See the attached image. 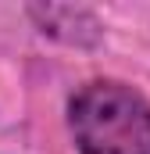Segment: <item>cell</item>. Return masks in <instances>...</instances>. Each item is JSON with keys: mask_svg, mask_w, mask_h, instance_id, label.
<instances>
[{"mask_svg": "<svg viewBox=\"0 0 150 154\" xmlns=\"http://www.w3.org/2000/svg\"><path fill=\"white\" fill-rule=\"evenodd\" d=\"M79 154H150V100L122 79H89L68 100Z\"/></svg>", "mask_w": 150, "mask_h": 154, "instance_id": "1", "label": "cell"}, {"mask_svg": "<svg viewBox=\"0 0 150 154\" xmlns=\"http://www.w3.org/2000/svg\"><path fill=\"white\" fill-rule=\"evenodd\" d=\"M29 18L36 22V29L50 39H61L68 47H97L104 39V25L93 11L86 7H64V4H32Z\"/></svg>", "mask_w": 150, "mask_h": 154, "instance_id": "2", "label": "cell"}]
</instances>
